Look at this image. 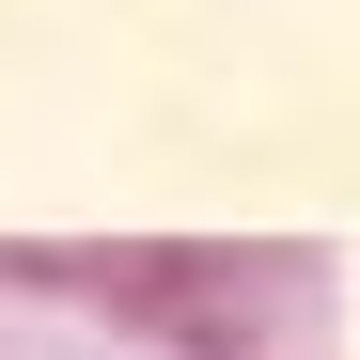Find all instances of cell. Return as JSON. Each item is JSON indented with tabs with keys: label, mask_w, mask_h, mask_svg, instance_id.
Instances as JSON below:
<instances>
[{
	"label": "cell",
	"mask_w": 360,
	"mask_h": 360,
	"mask_svg": "<svg viewBox=\"0 0 360 360\" xmlns=\"http://www.w3.org/2000/svg\"><path fill=\"white\" fill-rule=\"evenodd\" d=\"M0 266L110 314L157 360H266L314 314V251H282V235H94V251H0Z\"/></svg>",
	"instance_id": "6da1fadb"
}]
</instances>
